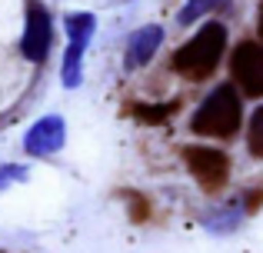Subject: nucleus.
I'll use <instances>...</instances> for the list:
<instances>
[{
    "instance_id": "f257e3e1",
    "label": "nucleus",
    "mask_w": 263,
    "mask_h": 253,
    "mask_svg": "<svg viewBox=\"0 0 263 253\" xmlns=\"http://www.w3.org/2000/svg\"><path fill=\"white\" fill-rule=\"evenodd\" d=\"M227 50V30L223 24H203L183 47L174 53V70L183 80H206L217 70L220 57Z\"/></svg>"
},
{
    "instance_id": "f03ea898",
    "label": "nucleus",
    "mask_w": 263,
    "mask_h": 253,
    "mask_svg": "<svg viewBox=\"0 0 263 253\" xmlns=\"http://www.w3.org/2000/svg\"><path fill=\"white\" fill-rule=\"evenodd\" d=\"M240 120H243V107H240V97L230 84H220L203 104L197 107L190 127L193 133L200 137H233L240 130Z\"/></svg>"
},
{
    "instance_id": "7ed1b4c3",
    "label": "nucleus",
    "mask_w": 263,
    "mask_h": 253,
    "mask_svg": "<svg viewBox=\"0 0 263 253\" xmlns=\"http://www.w3.org/2000/svg\"><path fill=\"white\" fill-rule=\"evenodd\" d=\"M183 160L203 190H220L227 183V177H230V160L217 147H186Z\"/></svg>"
},
{
    "instance_id": "20e7f679",
    "label": "nucleus",
    "mask_w": 263,
    "mask_h": 253,
    "mask_svg": "<svg viewBox=\"0 0 263 253\" xmlns=\"http://www.w3.org/2000/svg\"><path fill=\"white\" fill-rule=\"evenodd\" d=\"M230 70H233V80L240 84L243 93L263 97V44H253V40L240 44L233 50Z\"/></svg>"
},
{
    "instance_id": "39448f33",
    "label": "nucleus",
    "mask_w": 263,
    "mask_h": 253,
    "mask_svg": "<svg viewBox=\"0 0 263 253\" xmlns=\"http://www.w3.org/2000/svg\"><path fill=\"white\" fill-rule=\"evenodd\" d=\"M50 40H53V24H50V13L44 10L40 4H30V13H27V27H24V40H20V50H24L27 60L40 64L50 50Z\"/></svg>"
},
{
    "instance_id": "423d86ee",
    "label": "nucleus",
    "mask_w": 263,
    "mask_h": 253,
    "mask_svg": "<svg viewBox=\"0 0 263 253\" xmlns=\"http://www.w3.org/2000/svg\"><path fill=\"white\" fill-rule=\"evenodd\" d=\"M64 147V120L60 117H44L37 120L24 137V150L30 157H50Z\"/></svg>"
},
{
    "instance_id": "0eeeda50",
    "label": "nucleus",
    "mask_w": 263,
    "mask_h": 253,
    "mask_svg": "<svg viewBox=\"0 0 263 253\" xmlns=\"http://www.w3.org/2000/svg\"><path fill=\"white\" fill-rule=\"evenodd\" d=\"M160 40H163V30L157 24H150V27H140V30L130 37V44H127V67H143L150 57L157 53V47H160Z\"/></svg>"
},
{
    "instance_id": "6e6552de",
    "label": "nucleus",
    "mask_w": 263,
    "mask_h": 253,
    "mask_svg": "<svg viewBox=\"0 0 263 253\" xmlns=\"http://www.w3.org/2000/svg\"><path fill=\"white\" fill-rule=\"evenodd\" d=\"M84 40H70L67 47V57H64V84L67 87H77L80 84V60H84Z\"/></svg>"
},
{
    "instance_id": "1a4fd4ad",
    "label": "nucleus",
    "mask_w": 263,
    "mask_h": 253,
    "mask_svg": "<svg viewBox=\"0 0 263 253\" xmlns=\"http://www.w3.org/2000/svg\"><path fill=\"white\" fill-rule=\"evenodd\" d=\"M227 4L230 0H186V7L180 10V24H193V20H200L210 10H223Z\"/></svg>"
},
{
    "instance_id": "9d476101",
    "label": "nucleus",
    "mask_w": 263,
    "mask_h": 253,
    "mask_svg": "<svg viewBox=\"0 0 263 253\" xmlns=\"http://www.w3.org/2000/svg\"><path fill=\"white\" fill-rule=\"evenodd\" d=\"M247 147L253 157L263 160V107H257V113L250 117V130H247Z\"/></svg>"
},
{
    "instance_id": "9b49d317",
    "label": "nucleus",
    "mask_w": 263,
    "mask_h": 253,
    "mask_svg": "<svg viewBox=\"0 0 263 253\" xmlns=\"http://www.w3.org/2000/svg\"><path fill=\"white\" fill-rule=\"evenodd\" d=\"M67 33H70V40H90V33H93V17L90 13H77V17H67Z\"/></svg>"
},
{
    "instance_id": "f8f14e48",
    "label": "nucleus",
    "mask_w": 263,
    "mask_h": 253,
    "mask_svg": "<svg viewBox=\"0 0 263 253\" xmlns=\"http://www.w3.org/2000/svg\"><path fill=\"white\" fill-rule=\"evenodd\" d=\"M174 110H177V104H167V107H143L140 104V107H134V113L140 120H147V124H160V120H167Z\"/></svg>"
},
{
    "instance_id": "ddd939ff",
    "label": "nucleus",
    "mask_w": 263,
    "mask_h": 253,
    "mask_svg": "<svg viewBox=\"0 0 263 253\" xmlns=\"http://www.w3.org/2000/svg\"><path fill=\"white\" fill-rule=\"evenodd\" d=\"M20 177H24V170H17V167H7L4 173H0V187H4L7 180H20Z\"/></svg>"
},
{
    "instance_id": "4468645a",
    "label": "nucleus",
    "mask_w": 263,
    "mask_h": 253,
    "mask_svg": "<svg viewBox=\"0 0 263 253\" xmlns=\"http://www.w3.org/2000/svg\"><path fill=\"white\" fill-rule=\"evenodd\" d=\"M257 30H260V37H263V4H260V20H257Z\"/></svg>"
}]
</instances>
